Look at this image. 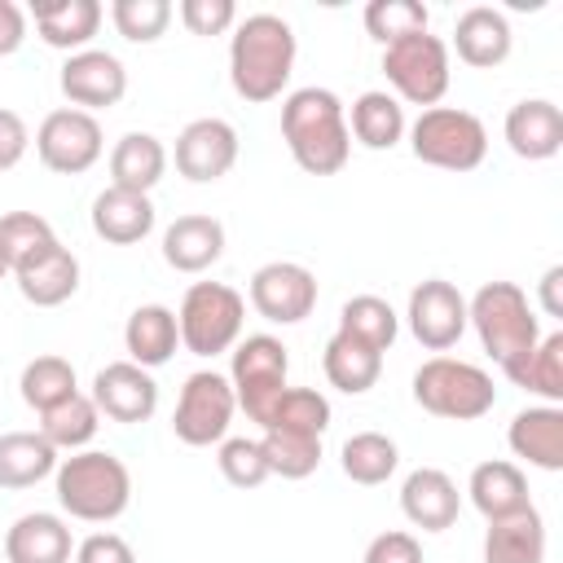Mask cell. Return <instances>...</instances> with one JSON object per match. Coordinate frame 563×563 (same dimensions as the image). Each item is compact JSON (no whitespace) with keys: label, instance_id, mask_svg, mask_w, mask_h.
<instances>
[{"label":"cell","instance_id":"d590c367","mask_svg":"<svg viewBox=\"0 0 563 563\" xmlns=\"http://www.w3.org/2000/svg\"><path fill=\"white\" fill-rule=\"evenodd\" d=\"M339 330L352 334V339H361L374 352H387L396 343V334H400V317L378 295H352L343 303V312H339Z\"/></svg>","mask_w":563,"mask_h":563},{"label":"cell","instance_id":"83f0119b","mask_svg":"<svg viewBox=\"0 0 563 563\" xmlns=\"http://www.w3.org/2000/svg\"><path fill=\"white\" fill-rule=\"evenodd\" d=\"M180 343V330H176V312L167 303H141L132 308L128 325H123V347H128V361L141 365V369H158L172 361Z\"/></svg>","mask_w":563,"mask_h":563},{"label":"cell","instance_id":"f907efd6","mask_svg":"<svg viewBox=\"0 0 563 563\" xmlns=\"http://www.w3.org/2000/svg\"><path fill=\"white\" fill-rule=\"evenodd\" d=\"M4 277H9V264H4V255H0V282H4Z\"/></svg>","mask_w":563,"mask_h":563},{"label":"cell","instance_id":"c3c4849f","mask_svg":"<svg viewBox=\"0 0 563 563\" xmlns=\"http://www.w3.org/2000/svg\"><path fill=\"white\" fill-rule=\"evenodd\" d=\"M26 40V13L13 0H0V57L18 53Z\"/></svg>","mask_w":563,"mask_h":563},{"label":"cell","instance_id":"7bdbcfd3","mask_svg":"<svg viewBox=\"0 0 563 563\" xmlns=\"http://www.w3.org/2000/svg\"><path fill=\"white\" fill-rule=\"evenodd\" d=\"M220 475L233 484V488H260L268 479V462H264V449L260 440H246V435H233V440H220Z\"/></svg>","mask_w":563,"mask_h":563},{"label":"cell","instance_id":"f6af8a7d","mask_svg":"<svg viewBox=\"0 0 563 563\" xmlns=\"http://www.w3.org/2000/svg\"><path fill=\"white\" fill-rule=\"evenodd\" d=\"M361 563H422V545L413 532H378L369 545H365V559Z\"/></svg>","mask_w":563,"mask_h":563},{"label":"cell","instance_id":"e575fe53","mask_svg":"<svg viewBox=\"0 0 563 563\" xmlns=\"http://www.w3.org/2000/svg\"><path fill=\"white\" fill-rule=\"evenodd\" d=\"M97 427H101V413H97L92 396H84V391L66 396V400H57L53 409L40 413V435L53 449H70V453H79L97 435Z\"/></svg>","mask_w":563,"mask_h":563},{"label":"cell","instance_id":"5b68a950","mask_svg":"<svg viewBox=\"0 0 563 563\" xmlns=\"http://www.w3.org/2000/svg\"><path fill=\"white\" fill-rule=\"evenodd\" d=\"M413 400L444 422H475L497 405L493 378L457 356H431L413 374Z\"/></svg>","mask_w":563,"mask_h":563},{"label":"cell","instance_id":"bcb514c9","mask_svg":"<svg viewBox=\"0 0 563 563\" xmlns=\"http://www.w3.org/2000/svg\"><path fill=\"white\" fill-rule=\"evenodd\" d=\"M31 150V128L18 110H4L0 106V172H13Z\"/></svg>","mask_w":563,"mask_h":563},{"label":"cell","instance_id":"4fadbf2b","mask_svg":"<svg viewBox=\"0 0 563 563\" xmlns=\"http://www.w3.org/2000/svg\"><path fill=\"white\" fill-rule=\"evenodd\" d=\"M409 334L427 347V352H449L462 334H466V299L453 282L444 277H427L409 290V308H405Z\"/></svg>","mask_w":563,"mask_h":563},{"label":"cell","instance_id":"7dc6e473","mask_svg":"<svg viewBox=\"0 0 563 563\" xmlns=\"http://www.w3.org/2000/svg\"><path fill=\"white\" fill-rule=\"evenodd\" d=\"M75 563H136V554L119 532H92L75 545Z\"/></svg>","mask_w":563,"mask_h":563},{"label":"cell","instance_id":"6da1fadb","mask_svg":"<svg viewBox=\"0 0 563 563\" xmlns=\"http://www.w3.org/2000/svg\"><path fill=\"white\" fill-rule=\"evenodd\" d=\"M295 31L286 18L277 13H251L233 26V40H229V84L242 101H273L282 97V88L290 84V70H295Z\"/></svg>","mask_w":563,"mask_h":563},{"label":"cell","instance_id":"ab89813d","mask_svg":"<svg viewBox=\"0 0 563 563\" xmlns=\"http://www.w3.org/2000/svg\"><path fill=\"white\" fill-rule=\"evenodd\" d=\"M427 22H431V13H427L422 0H374V4H365V31L378 44L418 35V31H427Z\"/></svg>","mask_w":563,"mask_h":563},{"label":"cell","instance_id":"836d02e7","mask_svg":"<svg viewBox=\"0 0 563 563\" xmlns=\"http://www.w3.org/2000/svg\"><path fill=\"white\" fill-rule=\"evenodd\" d=\"M506 378H510L515 387L537 391L541 400L559 405V400H563V330L541 334V343H537L515 369H506Z\"/></svg>","mask_w":563,"mask_h":563},{"label":"cell","instance_id":"5bb4252c","mask_svg":"<svg viewBox=\"0 0 563 563\" xmlns=\"http://www.w3.org/2000/svg\"><path fill=\"white\" fill-rule=\"evenodd\" d=\"M57 84H62V97L75 106V110H110V106H119L123 101V92H128V70H123V62L114 57V53H106V48H84V53H70L66 62H62V75H57Z\"/></svg>","mask_w":563,"mask_h":563},{"label":"cell","instance_id":"484cf974","mask_svg":"<svg viewBox=\"0 0 563 563\" xmlns=\"http://www.w3.org/2000/svg\"><path fill=\"white\" fill-rule=\"evenodd\" d=\"M466 493H471V506H475L484 519H506V515L532 506V497H528V475H523L515 462H506V457L479 462V466L471 471V479H466Z\"/></svg>","mask_w":563,"mask_h":563},{"label":"cell","instance_id":"74e56055","mask_svg":"<svg viewBox=\"0 0 563 563\" xmlns=\"http://www.w3.org/2000/svg\"><path fill=\"white\" fill-rule=\"evenodd\" d=\"M330 427V400L312 387H286L277 405L264 418V431H299V435H325Z\"/></svg>","mask_w":563,"mask_h":563},{"label":"cell","instance_id":"ac0fdd59","mask_svg":"<svg viewBox=\"0 0 563 563\" xmlns=\"http://www.w3.org/2000/svg\"><path fill=\"white\" fill-rule=\"evenodd\" d=\"M13 282H18L26 303L57 308V303H66L79 290V260L62 242H48V246H40L31 260H22L13 268Z\"/></svg>","mask_w":563,"mask_h":563},{"label":"cell","instance_id":"603a6c76","mask_svg":"<svg viewBox=\"0 0 563 563\" xmlns=\"http://www.w3.org/2000/svg\"><path fill=\"white\" fill-rule=\"evenodd\" d=\"M35 31L48 48L84 53L88 40L101 31V4L97 0H35L31 4Z\"/></svg>","mask_w":563,"mask_h":563},{"label":"cell","instance_id":"277c9868","mask_svg":"<svg viewBox=\"0 0 563 563\" xmlns=\"http://www.w3.org/2000/svg\"><path fill=\"white\" fill-rule=\"evenodd\" d=\"M466 325H475L484 352L501 365V374L541 343V321L515 282H484L466 299Z\"/></svg>","mask_w":563,"mask_h":563},{"label":"cell","instance_id":"9a60e30c","mask_svg":"<svg viewBox=\"0 0 563 563\" xmlns=\"http://www.w3.org/2000/svg\"><path fill=\"white\" fill-rule=\"evenodd\" d=\"M92 405L110 422L136 427V422H150L154 418V409H158V383H154L150 369H141L132 361H110L92 378Z\"/></svg>","mask_w":563,"mask_h":563},{"label":"cell","instance_id":"8992f818","mask_svg":"<svg viewBox=\"0 0 563 563\" xmlns=\"http://www.w3.org/2000/svg\"><path fill=\"white\" fill-rule=\"evenodd\" d=\"M409 150L418 163L440 172H475L488 154V132L471 110L431 106L409 128Z\"/></svg>","mask_w":563,"mask_h":563},{"label":"cell","instance_id":"7402d4cb","mask_svg":"<svg viewBox=\"0 0 563 563\" xmlns=\"http://www.w3.org/2000/svg\"><path fill=\"white\" fill-rule=\"evenodd\" d=\"M220 255H224V224L216 216L189 211L163 229V260L176 273H207Z\"/></svg>","mask_w":563,"mask_h":563},{"label":"cell","instance_id":"d6a6232c","mask_svg":"<svg viewBox=\"0 0 563 563\" xmlns=\"http://www.w3.org/2000/svg\"><path fill=\"white\" fill-rule=\"evenodd\" d=\"M339 466H343V475H347L352 484L374 488V484H387V479L396 475L400 449H396V440L383 435V431H356V435L343 440Z\"/></svg>","mask_w":563,"mask_h":563},{"label":"cell","instance_id":"60d3db41","mask_svg":"<svg viewBox=\"0 0 563 563\" xmlns=\"http://www.w3.org/2000/svg\"><path fill=\"white\" fill-rule=\"evenodd\" d=\"M48 242H57V238H53V224L44 216H35V211H9V216H0V255H4L9 273L22 260H31L40 246H48Z\"/></svg>","mask_w":563,"mask_h":563},{"label":"cell","instance_id":"4dcf8cb0","mask_svg":"<svg viewBox=\"0 0 563 563\" xmlns=\"http://www.w3.org/2000/svg\"><path fill=\"white\" fill-rule=\"evenodd\" d=\"M57 471V449L40 431L0 435V488H31Z\"/></svg>","mask_w":563,"mask_h":563},{"label":"cell","instance_id":"d6986e66","mask_svg":"<svg viewBox=\"0 0 563 563\" xmlns=\"http://www.w3.org/2000/svg\"><path fill=\"white\" fill-rule=\"evenodd\" d=\"M510 44H515V31L506 22L501 9L493 4H471L466 13H457L453 22V48L466 66L475 70H493L510 57Z\"/></svg>","mask_w":563,"mask_h":563},{"label":"cell","instance_id":"f546056e","mask_svg":"<svg viewBox=\"0 0 563 563\" xmlns=\"http://www.w3.org/2000/svg\"><path fill=\"white\" fill-rule=\"evenodd\" d=\"M321 369H325L330 387H339V391H347V396H361V391H369V387L378 383V374H383V352H374V347H365L361 339L334 330L330 343H325V352H321Z\"/></svg>","mask_w":563,"mask_h":563},{"label":"cell","instance_id":"f1b7e54d","mask_svg":"<svg viewBox=\"0 0 563 563\" xmlns=\"http://www.w3.org/2000/svg\"><path fill=\"white\" fill-rule=\"evenodd\" d=\"M167 172V150L154 132H123L110 150V185L128 194H150Z\"/></svg>","mask_w":563,"mask_h":563},{"label":"cell","instance_id":"4316f807","mask_svg":"<svg viewBox=\"0 0 563 563\" xmlns=\"http://www.w3.org/2000/svg\"><path fill=\"white\" fill-rule=\"evenodd\" d=\"M484 563H545V519L537 506H523L506 519H488Z\"/></svg>","mask_w":563,"mask_h":563},{"label":"cell","instance_id":"9c48e42d","mask_svg":"<svg viewBox=\"0 0 563 563\" xmlns=\"http://www.w3.org/2000/svg\"><path fill=\"white\" fill-rule=\"evenodd\" d=\"M383 75L396 88V101L431 110L449 92V44L431 31L391 40L383 44Z\"/></svg>","mask_w":563,"mask_h":563},{"label":"cell","instance_id":"8d00e7d4","mask_svg":"<svg viewBox=\"0 0 563 563\" xmlns=\"http://www.w3.org/2000/svg\"><path fill=\"white\" fill-rule=\"evenodd\" d=\"M18 391H22V400H26L35 413H44V409H53L57 400H66V396L79 391L75 365H70L66 356H53V352H48V356H35V361L22 365Z\"/></svg>","mask_w":563,"mask_h":563},{"label":"cell","instance_id":"30bf717a","mask_svg":"<svg viewBox=\"0 0 563 563\" xmlns=\"http://www.w3.org/2000/svg\"><path fill=\"white\" fill-rule=\"evenodd\" d=\"M233 409H238V400H233L229 378L216 374V369H198L180 387V400H176V413H172V431L189 449L220 444L229 422H233Z\"/></svg>","mask_w":563,"mask_h":563},{"label":"cell","instance_id":"ba28073f","mask_svg":"<svg viewBox=\"0 0 563 563\" xmlns=\"http://www.w3.org/2000/svg\"><path fill=\"white\" fill-rule=\"evenodd\" d=\"M286 374H290V356H286V343L282 339H273V334H246L242 343H233L229 387H233L238 409L251 422L264 427V418L277 405V396L290 387Z\"/></svg>","mask_w":563,"mask_h":563},{"label":"cell","instance_id":"7c38bea8","mask_svg":"<svg viewBox=\"0 0 563 563\" xmlns=\"http://www.w3.org/2000/svg\"><path fill=\"white\" fill-rule=\"evenodd\" d=\"M251 308L273 325H299L317 308V277L295 260H273L251 273Z\"/></svg>","mask_w":563,"mask_h":563},{"label":"cell","instance_id":"2e32d148","mask_svg":"<svg viewBox=\"0 0 563 563\" xmlns=\"http://www.w3.org/2000/svg\"><path fill=\"white\" fill-rule=\"evenodd\" d=\"M238 163V132L224 119H194L176 136V172L194 185L229 176Z\"/></svg>","mask_w":563,"mask_h":563},{"label":"cell","instance_id":"7a4b0ae2","mask_svg":"<svg viewBox=\"0 0 563 563\" xmlns=\"http://www.w3.org/2000/svg\"><path fill=\"white\" fill-rule=\"evenodd\" d=\"M282 141L308 176H334L347 167L352 136L343 101L330 88H295L282 101Z\"/></svg>","mask_w":563,"mask_h":563},{"label":"cell","instance_id":"b9f144b4","mask_svg":"<svg viewBox=\"0 0 563 563\" xmlns=\"http://www.w3.org/2000/svg\"><path fill=\"white\" fill-rule=\"evenodd\" d=\"M110 22H114V31L123 40L154 44L172 22V4L167 0H114L110 4Z\"/></svg>","mask_w":563,"mask_h":563},{"label":"cell","instance_id":"44dd1931","mask_svg":"<svg viewBox=\"0 0 563 563\" xmlns=\"http://www.w3.org/2000/svg\"><path fill=\"white\" fill-rule=\"evenodd\" d=\"M506 444L537 471H563V409L559 405H528L510 418Z\"/></svg>","mask_w":563,"mask_h":563},{"label":"cell","instance_id":"1f68e13d","mask_svg":"<svg viewBox=\"0 0 563 563\" xmlns=\"http://www.w3.org/2000/svg\"><path fill=\"white\" fill-rule=\"evenodd\" d=\"M347 136H356L365 150H391L405 136V106L391 92H361L352 101V119H347Z\"/></svg>","mask_w":563,"mask_h":563},{"label":"cell","instance_id":"ee69618b","mask_svg":"<svg viewBox=\"0 0 563 563\" xmlns=\"http://www.w3.org/2000/svg\"><path fill=\"white\" fill-rule=\"evenodd\" d=\"M180 22L189 35H224L238 26V4L233 0H180Z\"/></svg>","mask_w":563,"mask_h":563},{"label":"cell","instance_id":"cb8c5ba5","mask_svg":"<svg viewBox=\"0 0 563 563\" xmlns=\"http://www.w3.org/2000/svg\"><path fill=\"white\" fill-rule=\"evenodd\" d=\"M70 550H75L70 528L48 510H31L13 519V528L4 532L9 563H70Z\"/></svg>","mask_w":563,"mask_h":563},{"label":"cell","instance_id":"52a82bcc","mask_svg":"<svg viewBox=\"0 0 563 563\" xmlns=\"http://www.w3.org/2000/svg\"><path fill=\"white\" fill-rule=\"evenodd\" d=\"M242 317H246V299L224 286V282H194L180 299L176 312V330L185 352L194 356H220L242 339Z\"/></svg>","mask_w":563,"mask_h":563},{"label":"cell","instance_id":"3957f363","mask_svg":"<svg viewBox=\"0 0 563 563\" xmlns=\"http://www.w3.org/2000/svg\"><path fill=\"white\" fill-rule=\"evenodd\" d=\"M53 484H57V506L84 523H110L132 501V475L123 457L106 449H79L62 457L53 471Z\"/></svg>","mask_w":563,"mask_h":563},{"label":"cell","instance_id":"681fc988","mask_svg":"<svg viewBox=\"0 0 563 563\" xmlns=\"http://www.w3.org/2000/svg\"><path fill=\"white\" fill-rule=\"evenodd\" d=\"M559 286H563V264H550L545 273H541V308H545V317H563V299H559Z\"/></svg>","mask_w":563,"mask_h":563},{"label":"cell","instance_id":"f35d334b","mask_svg":"<svg viewBox=\"0 0 563 563\" xmlns=\"http://www.w3.org/2000/svg\"><path fill=\"white\" fill-rule=\"evenodd\" d=\"M268 475L282 479H308L321 466V440L317 435H299V431H264L260 435Z\"/></svg>","mask_w":563,"mask_h":563},{"label":"cell","instance_id":"e0dca14e","mask_svg":"<svg viewBox=\"0 0 563 563\" xmlns=\"http://www.w3.org/2000/svg\"><path fill=\"white\" fill-rule=\"evenodd\" d=\"M400 510L413 528L422 532H444L457 523V510H462V493L457 484L440 471V466H418L405 475L400 484Z\"/></svg>","mask_w":563,"mask_h":563},{"label":"cell","instance_id":"d4e9b609","mask_svg":"<svg viewBox=\"0 0 563 563\" xmlns=\"http://www.w3.org/2000/svg\"><path fill=\"white\" fill-rule=\"evenodd\" d=\"M154 229V202L150 194H128V189H101L92 198V233L110 246H132Z\"/></svg>","mask_w":563,"mask_h":563},{"label":"cell","instance_id":"ffe728a7","mask_svg":"<svg viewBox=\"0 0 563 563\" xmlns=\"http://www.w3.org/2000/svg\"><path fill=\"white\" fill-rule=\"evenodd\" d=\"M506 145L528 163L554 158L563 150V110L545 97L515 101L510 114H506Z\"/></svg>","mask_w":563,"mask_h":563},{"label":"cell","instance_id":"8fae6325","mask_svg":"<svg viewBox=\"0 0 563 563\" xmlns=\"http://www.w3.org/2000/svg\"><path fill=\"white\" fill-rule=\"evenodd\" d=\"M106 150V136H101V123L97 114L88 110H75V106H62L53 114H44L40 132H35V154L48 172L57 176H79L88 172Z\"/></svg>","mask_w":563,"mask_h":563}]
</instances>
